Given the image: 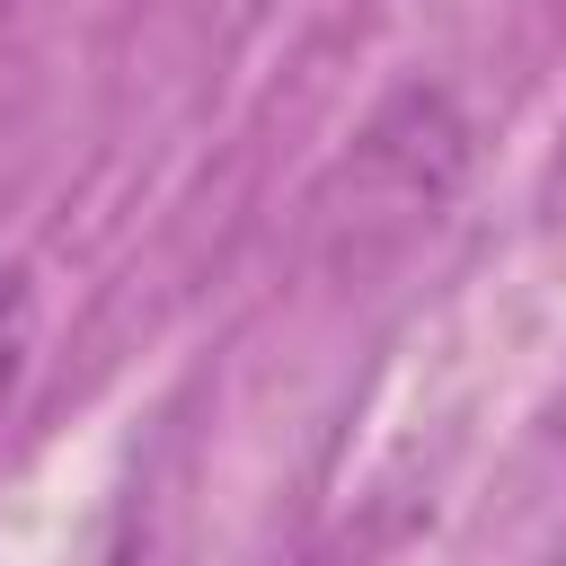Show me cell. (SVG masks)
<instances>
[{
  "instance_id": "1",
  "label": "cell",
  "mask_w": 566,
  "mask_h": 566,
  "mask_svg": "<svg viewBox=\"0 0 566 566\" xmlns=\"http://www.w3.org/2000/svg\"><path fill=\"white\" fill-rule=\"evenodd\" d=\"M18 363H27V283L0 265V407L18 389Z\"/></svg>"
}]
</instances>
